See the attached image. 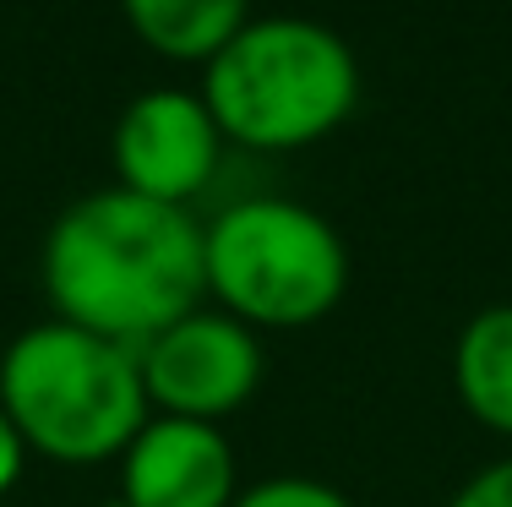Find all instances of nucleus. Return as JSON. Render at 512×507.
<instances>
[{
  "mask_svg": "<svg viewBox=\"0 0 512 507\" xmlns=\"http://www.w3.org/2000/svg\"><path fill=\"white\" fill-rule=\"evenodd\" d=\"M207 224L191 208L137 197L126 186L71 202L44 235V295L55 322L142 349L148 338L202 311Z\"/></svg>",
  "mask_w": 512,
  "mask_h": 507,
  "instance_id": "1",
  "label": "nucleus"
},
{
  "mask_svg": "<svg viewBox=\"0 0 512 507\" xmlns=\"http://www.w3.org/2000/svg\"><path fill=\"white\" fill-rule=\"evenodd\" d=\"M202 104L224 142L295 153L333 137L360 104V60L327 22L251 17L202 71Z\"/></svg>",
  "mask_w": 512,
  "mask_h": 507,
  "instance_id": "2",
  "label": "nucleus"
},
{
  "mask_svg": "<svg viewBox=\"0 0 512 507\" xmlns=\"http://www.w3.org/2000/svg\"><path fill=\"white\" fill-rule=\"evenodd\" d=\"M0 409L17 420L28 453L50 464H104L153 420L137 349L71 322L17 333L0 360Z\"/></svg>",
  "mask_w": 512,
  "mask_h": 507,
  "instance_id": "3",
  "label": "nucleus"
},
{
  "mask_svg": "<svg viewBox=\"0 0 512 507\" xmlns=\"http://www.w3.org/2000/svg\"><path fill=\"white\" fill-rule=\"evenodd\" d=\"M207 295L246 328H311L344 300V235L306 202L246 197L207 224Z\"/></svg>",
  "mask_w": 512,
  "mask_h": 507,
  "instance_id": "4",
  "label": "nucleus"
},
{
  "mask_svg": "<svg viewBox=\"0 0 512 507\" xmlns=\"http://www.w3.org/2000/svg\"><path fill=\"white\" fill-rule=\"evenodd\" d=\"M153 415L218 426L262 388V344L229 311H191L137 349Z\"/></svg>",
  "mask_w": 512,
  "mask_h": 507,
  "instance_id": "5",
  "label": "nucleus"
},
{
  "mask_svg": "<svg viewBox=\"0 0 512 507\" xmlns=\"http://www.w3.org/2000/svg\"><path fill=\"white\" fill-rule=\"evenodd\" d=\"M218 153H224V131L207 115L202 93L186 88H148L120 110L115 137H109V159L126 191L169 208H186L191 197L213 180Z\"/></svg>",
  "mask_w": 512,
  "mask_h": 507,
  "instance_id": "6",
  "label": "nucleus"
},
{
  "mask_svg": "<svg viewBox=\"0 0 512 507\" xmlns=\"http://www.w3.org/2000/svg\"><path fill=\"white\" fill-rule=\"evenodd\" d=\"M235 448L218 426L153 415L120 453L126 507H235Z\"/></svg>",
  "mask_w": 512,
  "mask_h": 507,
  "instance_id": "7",
  "label": "nucleus"
},
{
  "mask_svg": "<svg viewBox=\"0 0 512 507\" xmlns=\"http://www.w3.org/2000/svg\"><path fill=\"white\" fill-rule=\"evenodd\" d=\"M458 404L496 437H512V306H485L453 344Z\"/></svg>",
  "mask_w": 512,
  "mask_h": 507,
  "instance_id": "8",
  "label": "nucleus"
},
{
  "mask_svg": "<svg viewBox=\"0 0 512 507\" xmlns=\"http://www.w3.org/2000/svg\"><path fill=\"white\" fill-rule=\"evenodd\" d=\"M148 50L169 60H213L251 22V0H120Z\"/></svg>",
  "mask_w": 512,
  "mask_h": 507,
  "instance_id": "9",
  "label": "nucleus"
},
{
  "mask_svg": "<svg viewBox=\"0 0 512 507\" xmlns=\"http://www.w3.org/2000/svg\"><path fill=\"white\" fill-rule=\"evenodd\" d=\"M235 507H355L338 486L327 480H306V475H273V480H256L235 497Z\"/></svg>",
  "mask_w": 512,
  "mask_h": 507,
  "instance_id": "10",
  "label": "nucleus"
},
{
  "mask_svg": "<svg viewBox=\"0 0 512 507\" xmlns=\"http://www.w3.org/2000/svg\"><path fill=\"white\" fill-rule=\"evenodd\" d=\"M447 507H512V458L485 464L474 480H463Z\"/></svg>",
  "mask_w": 512,
  "mask_h": 507,
  "instance_id": "11",
  "label": "nucleus"
},
{
  "mask_svg": "<svg viewBox=\"0 0 512 507\" xmlns=\"http://www.w3.org/2000/svg\"><path fill=\"white\" fill-rule=\"evenodd\" d=\"M22 469H28V442H22L17 420L0 409V497H6V491L22 480Z\"/></svg>",
  "mask_w": 512,
  "mask_h": 507,
  "instance_id": "12",
  "label": "nucleus"
},
{
  "mask_svg": "<svg viewBox=\"0 0 512 507\" xmlns=\"http://www.w3.org/2000/svg\"><path fill=\"white\" fill-rule=\"evenodd\" d=\"M0 507H6V502H0Z\"/></svg>",
  "mask_w": 512,
  "mask_h": 507,
  "instance_id": "13",
  "label": "nucleus"
}]
</instances>
